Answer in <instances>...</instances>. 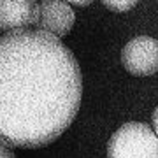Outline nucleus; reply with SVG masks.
<instances>
[{"instance_id": "1", "label": "nucleus", "mask_w": 158, "mask_h": 158, "mask_svg": "<svg viewBox=\"0 0 158 158\" xmlns=\"http://www.w3.org/2000/svg\"><path fill=\"white\" fill-rule=\"evenodd\" d=\"M83 76L72 51L40 30L0 37V141L14 148L48 146L72 125Z\"/></svg>"}, {"instance_id": "2", "label": "nucleus", "mask_w": 158, "mask_h": 158, "mask_svg": "<svg viewBox=\"0 0 158 158\" xmlns=\"http://www.w3.org/2000/svg\"><path fill=\"white\" fill-rule=\"evenodd\" d=\"M107 158H158V137L146 123H125L109 139Z\"/></svg>"}, {"instance_id": "3", "label": "nucleus", "mask_w": 158, "mask_h": 158, "mask_svg": "<svg viewBox=\"0 0 158 158\" xmlns=\"http://www.w3.org/2000/svg\"><path fill=\"white\" fill-rule=\"evenodd\" d=\"M121 63L134 76H151L158 72V40L146 35L134 37L121 51Z\"/></svg>"}, {"instance_id": "4", "label": "nucleus", "mask_w": 158, "mask_h": 158, "mask_svg": "<svg viewBox=\"0 0 158 158\" xmlns=\"http://www.w3.org/2000/svg\"><path fill=\"white\" fill-rule=\"evenodd\" d=\"M76 23V14L65 0H40L37 4L35 30L46 32L62 39L72 30Z\"/></svg>"}, {"instance_id": "5", "label": "nucleus", "mask_w": 158, "mask_h": 158, "mask_svg": "<svg viewBox=\"0 0 158 158\" xmlns=\"http://www.w3.org/2000/svg\"><path fill=\"white\" fill-rule=\"evenodd\" d=\"M37 18L35 0H0V32L27 30Z\"/></svg>"}, {"instance_id": "6", "label": "nucleus", "mask_w": 158, "mask_h": 158, "mask_svg": "<svg viewBox=\"0 0 158 158\" xmlns=\"http://www.w3.org/2000/svg\"><path fill=\"white\" fill-rule=\"evenodd\" d=\"M102 4L107 7L109 11L114 12H127L132 7H135L139 4V0H102Z\"/></svg>"}, {"instance_id": "7", "label": "nucleus", "mask_w": 158, "mask_h": 158, "mask_svg": "<svg viewBox=\"0 0 158 158\" xmlns=\"http://www.w3.org/2000/svg\"><path fill=\"white\" fill-rule=\"evenodd\" d=\"M0 158H16L11 146H7L6 142H2V141H0Z\"/></svg>"}, {"instance_id": "8", "label": "nucleus", "mask_w": 158, "mask_h": 158, "mask_svg": "<svg viewBox=\"0 0 158 158\" xmlns=\"http://www.w3.org/2000/svg\"><path fill=\"white\" fill-rule=\"evenodd\" d=\"M151 121H153V132H155V135L158 137V106H156V109H155V113H153V118H151Z\"/></svg>"}, {"instance_id": "9", "label": "nucleus", "mask_w": 158, "mask_h": 158, "mask_svg": "<svg viewBox=\"0 0 158 158\" xmlns=\"http://www.w3.org/2000/svg\"><path fill=\"white\" fill-rule=\"evenodd\" d=\"M67 2L74 4V6H81V7H85V6H88V4H91L93 0H67Z\"/></svg>"}]
</instances>
